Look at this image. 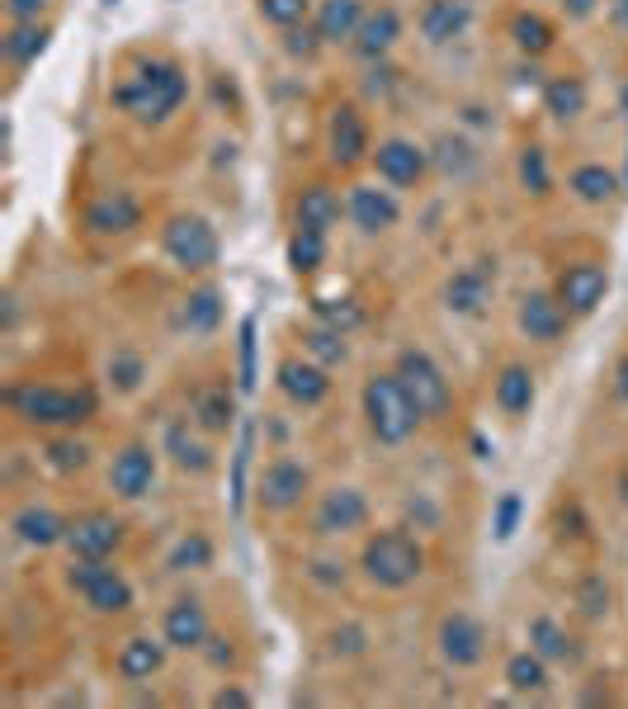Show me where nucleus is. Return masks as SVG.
<instances>
[{"label": "nucleus", "instance_id": "f257e3e1", "mask_svg": "<svg viewBox=\"0 0 628 709\" xmlns=\"http://www.w3.org/2000/svg\"><path fill=\"white\" fill-rule=\"evenodd\" d=\"M5 402L14 417H24L28 425H81L95 417V393L90 388H48V383H20L5 393Z\"/></svg>", "mask_w": 628, "mask_h": 709}, {"label": "nucleus", "instance_id": "f03ea898", "mask_svg": "<svg viewBox=\"0 0 628 709\" xmlns=\"http://www.w3.org/2000/svg\"><path fill=\"white\" fill-rule=\"evenodd\" d=\"M364 573L374 587L402 591L425 573V549L407 530H378L364 544Z\"/></svg>", "mask_w": 628, "mask_h": 709}, {"label": "nucleus", "instance_id": "7ed1b4c3", "mask_svg": "<svg viewBox=\"0 0 628 709\" xmlns=\"http://www.w3.org/2000/svg\"><path fill=\"white\" fill-rule=\"evenodd\" d=\"M364 417H369V431H374L378 445H402V440L416 431L421 411L411 407V397L402 383H397V374H374L364 383Z\"/></svg>", "mask_w": 628, "mask_h": 709}, {"label": "nucleus", "instance_id": "20e7f679", "mask_svg": "<svg viewBox=\"0 0 628 709\" xmlns=\"http://www.w3.org/2000/svg\"><path fill=\"white\" fill-rule=\"evenodd\" d=\"M180 99H184V76H180V67H170V62L142 67V76L133 85H119V91H113V105H123L128 113L152 119V123L166 119Z\"/></svg>", "mask_w": 628, "mask_h": 709}, {"label": "nucleus", "instance_id": "39448f33", "mask_svg": "<svg viewBox=\"0 0 628 709\" xmlns=\"http://www.w3.org/2000/svg\"><path fill=\"white\" fill-rule=\"evenodd\" d=\"M392 374H397V383L407 388L411 407L421 411V421L445 417V411H449V383H445L439 364H435L425 350H402V354H397V369H392Z\"/></svg>", "mask_w": 628, "mask_h": 709}, {"label": "nucleus", "instance_id": "423d86ee", "mask_svg": "<svg viewBox=\"0 0 628 709\" xmlns=\"http://www.w3.org/2000/svg\"><path fill=\"white\" fill-rule=\"evenodd\" d=\"M71 591L85 596V605L99 610V615H123L128 605H133V587H128V577L119 573V567H109L105 558H81L71 563Z\"/></svg>", "mask_w": 628, "mask_h": 709}, {"label": "nucleus", "instance_id": "0eeeda50", "mask_svg": "<svg viewBox=\"0 0 628 709\" xmlns=\"http://www.w3.org/2000/svg\"><path fill=\"white\" fill-rule=\"evenodd\" d=\"M166 251L180 269H208L218 265V232L208 227V218H194V213H180V218L166 223Z\"/></svg>", "mask_w": 628, "mask_h": 709}, {"label": "nucleus", "instance_id": "6e6552de", "mask_svg": "<svg viewBox=\"0 0 628 709\" xmlns=\"http://www.w3.org/2000/svg\"><path fill=\"white\" fill-rule=\"evenodd\" d=\"M482 652H487V629L473 615L454 610V615L439 620V658L449 666H478Z\"/></svg>", "mask_w": 628, "mask_h": 709}, {"label": "nucleus", "instance_id": "1a4fd4ad", "mask_svg": "<svg viewBox=\"0 0 628 709\" xmlns=\"http://www.w3.org/2000/svg\"><path fill=\"white\" fill-rule=\"evenodd\" d=\"M307 488H312V478H307L303 464H298V459H275L261 473V488H255V496H261L265 510H293V506H303Z\"/></svg>", "mask_w": 628, "mask_h": 709}, {"label": "nucleus", "instance_id": "9d476101", "mask_svg": "<svg viewBox=\"0 0 628 709\" xmlns=\"http://www.w3.org/2000/svg\"><path fill=\"white\" fill-rule=\"evenodd\" d=\"M369 520V502H364V492L360 488H331L317 502V510H312V530L317 534H350V530H360V525Z\"/></svg>", "mask_w": 628, "mask_h": 709}, {"label": "nucleus", "instance_id": "9b49d317", "mask_svg": "<svg viewBox=\"0 0 628 709\" xmlns=\"http://www.w3.org/2000/svg\"><path fill=\"white\" fill-rule=\"evenodd\" d=\"M123 539V525L105 516V510H90V516H76L67 525V544L76 558H109Z\"/></svg>", "mask_w": 628, "mask_h": 709}, {"label": "nucleus", "instance_id": "f8f14e48", "mask_svg": "<svg viewBox=\"0 0 628 709\" xmlns=\"http://www.w3.org/2000/svg\"><path fill=\"white\" fill-rule=\"evenodd\" d=\"M609 289V275H605V265H595V261H581V265H567L563 269V279H558V298H563V308L567 312H595V303L605 298Z\"/></svg>", "mask_w": 628, "mask_h": 709}, {"label": "nucleus", "instance_id": "ddd939ff", "mask_svg": "<svg viewBox=\"0 0 628 709\" xmlns=\"http://www.w3.org/2000/svg\"><path fill=\"white\" fill-rule=\"evenodd\" d=\"M109 482H113V492H119V496H128V502L147 496L152 482H156V454L147 445L119 449V454H113V468H109Z\"/></svg>", "mask_w": 628, "mask_h": 709}, {"label": "nucleus", "instance_id": "4468645a", "mask_svg": "<svg viewBox=\"0 0 628 709\" xmlns=\"http://www.w3.org/2000/svg\"><path fill=\"white\" fill-rule=\"evenodd\" d=\"M137 223H142V208H137V199L128 190H109L85 208V227L99 232V237H123V232H133Z\"/></svg>", "mask_w": 628, "mask_h": 709}, {"label": "nucleus", "instance_id": "2eb2a0df", "mask_svg": "<svg viewBox=\"0 0 628 709\" xmlns=\"http://www.w3.org/2000/svg\"><path fill=\"white\" fill-rule=\"evenodd\" d=\"M350 218L360 232H388V227H397V218H402V208H397V199L388 190H378V184H354L350 190Z\"/></svg>", "mask_w": 628, "mask_h": 709}, {"label": "nucleus", "instance_id": "dca6fc26", "mask_svg": "<svg viewBox=\"0 0 628 709\" xmlns=\"http://www.w3.org/2000/svg\"><path fill=\"white\" fill-rule=\"evenodd\" d=\"M161 638L170 648H180V652H190V648H204L208 644V610L194 601V596H184V601H176L166 610V629Z\"/></svg>", "mask_w": 628, "mask_h": 709}, {"label": "nucleus", "instance_id": "f3484780", "mask_svg": "<svg viewBox=\"0 0 628 709\" xmlns=\"http://www.w3.org/2000/svg\"><path fill=\"white\" fill-rule=\"evenodd\" d=\"M567 326V308L558 293H524L520 298V332L530 340H558Z\"/></svg>", "mask_w": 628, "mask_h": 709}, {"label": "nucleus", "instance_id": "a211bd4d", "mask_svg": "<svg viewBox=\"0 0 628 709\" xmlns=\"http://www.w3.org/2000/svg\"><path fill=\"white\" fill-rule=\"evenodd\" d=\"M374 166L388 184H416L425 176V152L407 137H388L383 147L374 152Z\"/></svg>", "mask_w": 628, "mask_h": 709}, {"label": "nucleus", "instance_id": "6ab92c4d", "mask_svg": "<svg viewBox=\"0 0 628 709\" xmlns=\"http://www.w3.org/2000/svg\"><path fill=\"white\" fill-rule=\"evenodd\" d=\"M364 152H369L364 113L354 105H340L331 113V161L336 166H354V161H364Z\"/></svg>", "mask_w": 628, "mask_h": 709}, {"label": "nucleus", "instance_id": "aec40b11", "mask_svg": "<svg viewBox=\"0 0 628 709\" xmlns=\"http://www.w3.org/2000/svg\"><path fill=\"white\" fill-rule=\"evenodd\" d=\"M279 388L289 393L298 407H317V402H326V393H331V378H326L322 364L283 360V364H279Z\"/></svg>", "mask_w": 628, "mask_h": 709}, {"label": "nucleus", "instance_id": "412c9836", "mask_svg": "<svg viewBox=\"0 0 628 709\" xmlns=\"http://www.w3.org/2000/svg\"><path fill=\"white\" fill-rule=\"evenodd\" d=\"M166 638H147V634H133V638H123V648H119V676L123 681H152L156 672H161V662H166Z\"/></svg>", "mask_w": 628, "mask_h": 709}, {"label": "nucleus", "instance_id": "4be33fe9", "mask_svg": "<svg viewBox=\"0 0 628 709\" xmlns=\"http://www.w3.org/2000/svg\"><path fill=\"white\" fill-rule=\"evenodd\" d=\"M468 24H473V10H468V0H425V10H421V34L431 38V43L459 38Z\"/></svg>", "mask_w": 628, "mask_h": 709}, {"label": "nucleus", "instance_id": "5701e85b", "mask_svg": "<svg viewBox=\"0 0 628 709\" xmlns=\"http://www.w3.org/2000/svg\"><path fill=\"white\" fill-rule=\"evenodd\" d=\"M10 530L20 534L28 549H52L57 539H67V520L48 506H24V510H14Z\"/></svg>", "mask_w": 628, "mask_h": 709}, {"label": "nucleus", "instance_id": "b1692460", "mask_svg": "<svg viewBox=\"0 0 628 709\" xmlns=\"http://www.w3.org/2000/svg\"><path fill=\"white\" fill-rule=\"evenodd\" d=\"M487 298H492V275L482 265L459 269V275L449 279V289H445L449 312H463V317H473V312L487 308Z\"/></svg>", "mask_w": 628, "mask_h": 709}, {"label": "nucleus", "instance_id": "393cba45", "mask_svg": "<svg viewBox=\"0 0 628 709\" xmlns=\"http://www.w3.org/2000/svg\"><path fill=\"white\" fill-rule=\"evenodd\" d=\"M194 421L204 425L208 435H222L227 425L237 421V397L227 383H204V388L194 393Z\"/></svg>", "mask_w": 628, "mask_h": 709}, {"label": "nucleus", "instance_id": "a878e982", "mask_svg": "<svg viewBox=\"0 0 628 709\" xmlns=\"http://www.w3.org/2000/svg\"><path fill=\"white\" fill-rule=\"evenodd\" d=\"M397 34H402V20H397L392 5H383V10H374V14H364L360 34H354V52L369 57V62H378V57L397 43Z\"/></svg>", "mask_w": 628, "mask_h": 709}, {"label": "nucleus", "instance_id": "bb28decb", "mask_svg": "<svg viewBox=\"0 0 628 709\" xmlns=\"http://www.w3.org/2000/svg\"><path fill=\"white\" fill-rule=\"evenodd\" d=\"M298 227H312V232H331L336 218H340V199L336 190H326V184H307L303 194H298Z\"/></svg>", "mask_w": 628, "mask_h": 709}, {"label": "nucleus", "instance_id": "cd10ccee", "mask_svg": "<svg viewBox=\"0 0 628 709\" xmlns=\"http://www.w3.org/2000/svg\"><path fill=\"white\" fill-rule=\"evenodd\" d=\"M360 24H364V5L360 0H322V10H317V34L322 43H340V38H354L360 34Z\"/></svg>", "mask_w": 628, "mask_h": 709}, {"label": "nucleus", "instance_id": "c85d7f7f", "mask_svg": "<svg viewBox=\"0 0 628 709\" xmlns=\"http://www.w3.org/2000/svg\"><path fill=\"white\" fill-rule=\"evenodd\" d=\"M496 407L506 417H524L534 407V374L524 364H506L502 378H496Z\"/></svg>", "mask_w": 628, "mask_h": 709}, {"label": "nucleus", "instance_id": "c756f323", "mask_svg": "<svg viewBox=\"0 0 628 709\" xmlns=\"http://www.w3.org/2000/svg\"><path fill=\"white\" fill-rule=\"evenodd\" d=\"M166 449H170V459H176L184 473H208V468H213V454H208L204 440L190 431V421L170 425V431H166Z\"/></svg>", "mask_w": 628, "mask_h": 709}, {"label": "nucleus", "instance_id": "7c9ffc66", "mask_svg": "<svg viewBox=\"0 0 628 709\" xmlns=\"http://www.w3.org/2000/svg\"><path fill=\"white\" fill-rule=\"evenodd\" d=\"M530 648H534L544 662H572V658H577V644L567 638L563 624L548 620V615L530 620Z\"/></svg>", "mask_w": 628, "mask_h": 709}, {"label": "nucleus", "instance_id": "2f4dec72", "mask_svg": "<svg viewBox=\"0 0 628 709\" xmlns=\"http://www.w3.org/2000/svg\"><path fill=\"white\" fill-rule=\"evenodd\" d=\"M218 322H222L218 289H194L190 298H184V308H180V326H184V332L208 336V332H218Z\"/></svg>", "mask_w": 628, "mask_h": 709}, {"label": "nucleus", "instance_id": "473e14b6", "mask_svg": "<svg viewBox=\"0 0 628 709\" xmlns=\"http://www.w3.org/2000/svg\"><path fill=\"white\" fill-rule=\"evenodd\" d=\"M544 105H548L553 119H577V113L587 109V85H581L577 76H558V81H548Z\"/></svg>", "mask_w": 628, "mask_h": 709}, {"label": "nucleus", "instance_id": "72a5a7b5", "mask_svg": "<svg viewBox=\"0 0 628 709\" xmlns=\"http://www.w3.org/2000/svg\"><path fill=\"white\" fill-rule=\"evenodd\" d=\"M506 681H510V690H544L548 686V662L539 658V652H516V658L506 662Z\"/></svg>", "mask_w": 628, "mask_h": 709}, {"label": "nucleus", "instance_id": "f704fd0d", "mask_svg": "<svg viewBox=\"0 0 628 709\" xmlns=\"http://www.w3.org/2000/svg\"><path fill=\"white\" fill-rule=\"evenodd\" d=\"M322 261H326V232L298 227L293 241H289V265L298 275H312V269H322Z\"/></svg>", "mask_w": 628, "mask_h": 709}, {"label": "nucleus", "instance_id": "c9c22d12", "mask_svg": "<svg viewBox=\"0 0 628 709\" xmlns=\"http://www.w3.org/2000/svg\"><path fill=\"white\" fill-rule=\"evenodd\" d=\"M43 48H48V28H43V24H14L5 34V57L14 67H28Z\"/></svg>", "mask_w": 628, "mask_h": 709}, {"label": "nucleus", "instance_id": "e433bc0d", "mask_svg": "<svg viewBox=\"0 0 628 709\" xmlns=\"http://www.w3.org/2000/svg\"><path fill=\"white\" fill-rule=\"evenodd\" d=\"M572 190H577V199H587V204H605V199L619 190V180H615V170H605V166H577Z\"/></svg>", "mask_w": 628, "mask_h": 709}, {"label": "nucleus", "instance_id": "4c0bfd02", "mask_svg": "<svg viewBox=\"0 0 628 709\" xmlns=\"http://www.w3.org/2000/svg\"><path fill=\"white\" fill-rule=\"evenodd\" d=\"M510 38H516V48L520 52H548V43H553V24L544 20V14H516L510 20Z\"/></svg>", "mask_w": 628, "mask_h": 709}, {"label": "nucleus", "instance_id": "58836bf2", "mask_svg": "<svg viewBox=\"0 0 628 709\" xmlns=\"http://www.w3.org/2000/svg\"><path fill=\"white\" fill-rule=\"evenodd\" d=\"M213 563V544L204 534H184L176 549H170V558H166V567L170 573H194V567H208Z\"/></svg>", "mask_w": 628, "mask_h": 709}, {"label": "nucleus", "instance_id": "ea45409f", "mask_svg": "<svg viewBox=\"0 0 628 709\" xmlns=\"http://www.w3.org/2000/svg\"><path fill=\"white\" fill-rule=\"evenodd\" d=\"M303 340H307V350L317 354L322 364H346V354H350V350H346V332H336V326H326V322L312 326Z\"/></svg>", "mask_w": 628, "mask_h": 709}, {"label": "nucleus", "instance_id": "a19ab883", "mask_svg": "<svg viewBox=\"0 0 628 709\" xmlns=\"http://www.w3.org/2000/svg\"><path fill=\"white\" fill-rule=\"evenodd\" d=\"M251 440H255V425H241V445L232 454V510L241 516L246 510V468H251Z\"/></svg>", "mask_w": 628, "mask_h": 709}, {"label": "nucleus", "instance_id": "79ce46f5", "mask_svg": "<svg viewBox=\"0 0 628 709\" xmlns=\"http://www.w3.org/2000/svg\"><path fill=\"white\" fill-rule=\"evenodd\" d=\"M577 605H581V615L587 620H605L609 615V587H605V577H587L577 587Z\"/></svg>", "mask_w": 628, "mask_h": 709}, {"label": "nucleus", "instance_id": "37998d69", "mask_svg": "<svg viewBox=\"0 0 628 709\" xmlns=\"http://www.w3.org/2000/svg\"><path fill=\"white\" fill-rule=\"evenodd\" d=\"M520 180H524V190H534V194H548V152L544 147H524L520 156Z\"/></svg>", "mask_w": 628, "mask_h": 709}, {"label": "nucleus", "instance_id": "c03bdc74", "mask_svg": "<svg viewBox=\"0 0 628 709\" xmlns=\"http://www.w3.org/2000/svg\"><path fill=\"white\" fill-rule=\"evenodd\" d=\"M317 317L326 326H336V332H350V326H360L364 312L350 303V298H317Z\"/></svg>", "mask_w": 628, "mask_h": 709}, {"label": "nucleus", "instance_id": "a18cd8bd", "mask_svg": "<svg viewBox=\"0 0 628 709\" xmlns=\"http://www.w3.org/2000/svg\"><path fill=\"white\" fill-rule=\"evenodd\" d=\"M109 383H113L119 393H137V383H142V360H137L133 350H119V354L109 360Z\"/></svg>", "mask_w": 628, "mask_h": 709}, {"label": "nucleus", "instance_id": "49530a36", "mask_svg": "<svg viewBox=\"0 0 628 709\" xmlns=\"http://www.w3.org/2000/svg\"><path fill=\"white\" fill-rule=\"evenodd\" d=\"M520 516H524V502H520V492H506L502 502H496V516H492V530L496 539H510L520 530Z\"/></svg>", "mask_w": 628, "mask_h": 709}, {"label": "nucleus", "instance_id": "de8ad7c7", "mask_svg": "<svg viewBox=\"0 0 628 709\" xmlns=\"http://www.w3.org/2000/svg\"><path fill=\"white\" fill-rule=\"evenodd\" d=\"M85 459H90V449H85L81 440H52V445H48V464L62 468V473H71V468H85Z\"/></svg>", "mask_w": 628, "mask_h": 709}, {"label": "nucleus", "instance_id": "09e8293b", "mask_svg": "<svg viewBox=\"0 0 628 709\" xmlns=\"http://www.w3.org/2000/svg\"><path fill=\"white\" fill-rule=\"evenodd\" d=\"M261 14L279 28H293L307 14V0H261Z\"/></svg>", "mask_w": 628, "mask_h": 709}, {"label": "nucleus", "instance_id": "8fccbe9b", "mask_svg": "<svg viewBox=\"0 0 628 709\" xmlns=\"http://www.w3.org/2000/svg\"><path fill=\"white\" fill-rule=\"evenodd\" d=\"M241 388H255V322H241Z\"/></svg>", "mask_w": 628, "mask_h": 709}, {"label": "nucleus", "instance_id": "3c124183", "mask_svg": "<svg viewBox=\"0 0 628 709\" xmlns=\"http://www.w3.org/2000/svg\"><path fill=\"white\" fill-rule=\"evenodd\" d=\"M5 10H10L14 24H38V14L48 10V0H5Z\"/></svg>", "mask_w": 628, "mask_h": 709}, {"label": "nucleus", "instance_id": "603ef678", "mask_svg": "<svg viewBox=\"0 0 628 709\" xmlns=\"http://www.w3.org/2000/svg\"><path fill=\"white\" fill-rule=\"evenodd\" d=\"M331 644H336V652H346V658H350V652H364V629H360V624H350V629H336Z\"/></svg>", "mask_w": 628, "mask_h": 709}, {"label": "nucleus", "instance_id": "864d4df0", "mask_svg": "<svg viewBox=\"0 0 628 709\" xmlns=\"http://www.w3.org/2000/svg\"><path fill=\"white\" fill-rule=\"evenodd\" d=\"M213 705H218V709H246V705H251V695L241 690V686H222L218 695H213Z\"/></svg>", "mask_w": 628, "mask_h": 709}, {"label": "nucleus", "instance_id": "5fc2aeb1", "mask_svg": "<svg viewBox=\"0 0 628 709\" xmlns=\"http://www.w3.org/2000/svg\"><path fill=\"white\" fill-rule=\"evenodd\" d=\"M317 38H322L317 28H312V34H289V52H303L307 57L312 48H317Z\"/></svg>", "mask_w": 628, "mask_h": 709}, {"label": "nucleus", "instance_id": "6e6d98bb", "mask_svg": "<svg viewBox=\"0 0 628 709\" xmlns=\"http://www.w3.org/2000/svg\"><path fill=\"white\" fill-rule=\"evenodd\" d=\"M591 10H595V0H567V14H572V20H587Z\"/></svg>", "mask_w": 628, "mask_h": 709}, {"label": "nucleus", "instance_id": "4d7b16f0", "mask_svg": "<svg viewBox=\"0 0 628 709\" xmlns=\"http://www.w3.org/2000/svg\"><path fill=\"white\" fill-rule=\"evenodd\" d=\"M615 378H619V383H615V393H619V397H624V402H628V354H624V360H619V369H615Z\"/></svg>", "mask_w": 628, "mask_h": 709}, {"label": "nucleus", "instance_id": "13d9d810", "mask_svg": "<svg viewBox=\"0 0 628 709\" xmlns=\"http://www.w3.org/2000/svg\"><path fill=\"white\" fill-rule=\"evenodd\" d=\"M615 20L628 24V0H615Z\"/></svg>", "mask_w": 628, "mask_h": 709}, {"label": "nucleus", "instance_id": "bf43d9fd", "mask_svg": "<svg viewBox=\"0 0 628 709\" xmlns=\"http://www.w3.org/2000/svg\"><path fill=\"white\" fill-rule=\"evenodd\" d=\"M619 99H624V113H628V85H624V95H619Z\"/></svg>", "mask_w": 628, "mask_h": 709}]
</instances>
